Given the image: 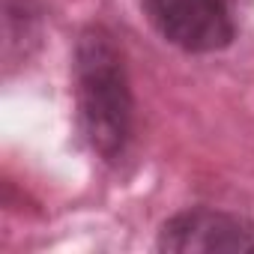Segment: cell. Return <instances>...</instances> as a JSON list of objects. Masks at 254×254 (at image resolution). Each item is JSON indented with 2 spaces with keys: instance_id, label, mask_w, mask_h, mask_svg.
<instances>
[{
  "instance_id": "cell-1",
  "label": "cell",
  "mask_w": 254,
  "mask_h": 254,
  "mask_svg": "<svg viewBox=\"0 0 254 254\" xmlns=\"http://www.w3.org/2000/svg\"><path fill=\"white\" fill-rule=\"evenodd\" d=\"M78 123L96 156L117 162L132 138V90L123 51L105 27H87L75 48Z\"/></svg>"
},
{
  "instance_id": "cell-2",
  "label": "cell",
  "mask_w": 254,
  "mask_h": 254,
  "mask_svg": "<svg viewBox=\"0 0 254 254\" xmlns=\"http://www.w3.org/2000/svg\"><path fill=\"white\" fill-rule=\"evenodd\" d=\"M239 0H144L153 27L177 48L212 54L236 36Z\"/></svg>"
},
{
  "instance_id": "cell-3",
  "label": "cell",
  "mask_w": 254,
  "mask_h": 254,
  "mask_svg": "<svg viewBox=\"0 0 254 254\" xmlns=\"http://www.w3.org/2000/svg\"><path fill=\"white\" fill-rule=\"evenodd\" d=\"M159 251L171 254H245L254 251V221L218 209H183L159 230Z\"/></svg>"
}]
</instances>
